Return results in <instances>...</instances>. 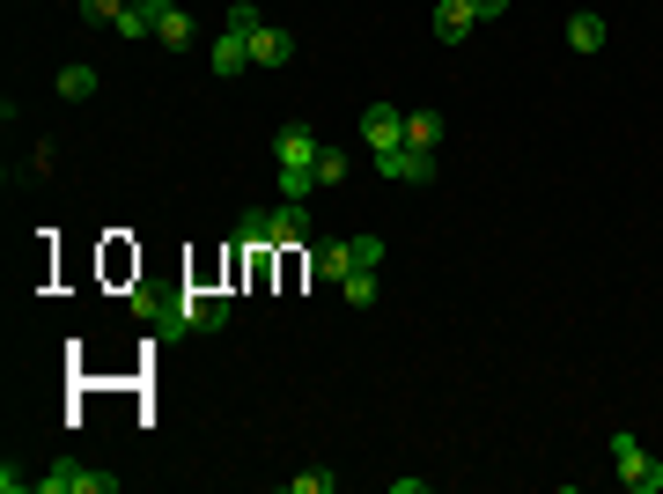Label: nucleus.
<instances>
[{"label": "nucleus", "instance_id": "23", "mask_svg": "<svg viewBox=\"0 0 663 494\" xmlns=\"http://www.w3.org/2000/svg\"><path fill=\"white\" fill-rule=\"evenodd\" d=\"M280 177V199H310V185H318V171H273Z\"/></svg>", "mask_w": 663, "mask_h": 494}, {"label": "nucleus", "instance_id": "7", "mask_svg": "<svg viewBox=\"0 0 663 494\" xmlns=\"http://www.w3.org/2000/svg\"><path fill=\"white\" fill-rule=\"evenodd\" d=\"M428 30H435L442 45H465L472 30H479V15H472V0H435V15H428Z\"/></svg>", "mask_w": 663, "mask_h": 494}, {"label": "nucleus", "instance_id": "20", "mask_svg": "<svg viewBox=\"0 0 663 494\" xmlns=\"http://www.w3.org/2000/svg\"><path fill=\"white\" fill-rule=\"evenodd\" d=\"M340 487V472H324V465H310V472H288V494H332Z\"/></svg>", "mask_w": 663, "mask_h": 494}, {"label": "nucleus", "instance_id": "8", "mask_svg": "<svg viewBox=\"0 0 663 494\" xmlns=\"http://www.w3.org/2000/svg\"><path fill=\"white\" fill-rule=\"evenodd\" d=\"M207 67H214L221 81H236V75L251 67V37H229V30H221V37H214V52H207Z\"/></svg>", "mask_w": 663, "mask_h": 494}, {"label": "nucleus", "instance_id": "10", "mask_svg": "<svg viewBox=\"0 0 663 494\" xmlns=\"http://www.w3.org/2000/svg\"><path fill=\"white\" fill-rule=\"evenodd\" d=\"M273 244H310V207L302 199H280L273 207Z\"/></svg>", "mask_w": 663, "mask_h": 494}, {"label": "nucleus", "instance_id": "11", "mask_svg": "<svg viewBox=\"0 0 663 494\" xmlns=\"http://www.w3.org/2000/svg\"><path fill=\"white\" fill-rule=\"evenodd\" d=\"M310 273H318V281H332V288H340L346 273H354V244H318V251H310Z\"/></svg>", "mask_w": 663, "mask_h": 494}, {"label": "nucleus", "instance_id": "2", "mask_svg": "<svg viewBox=\"0 0 663 494\" xmlns=\"http://www.w3.org/2000/svg\"><path fill=\"white\" fill-rule=\"evenodd\" d=\"M177 332H221L229 325V296H214V288H177Z\"/></svg>", "mask_w": 663, "mask_h": 494}, {"label": "nucleus", "instance_id": "4", "mask_svg": "<svg viewBox=\"0 0 663 494\" xmlns=\"http://www.w3.org/2000/svg\"><path fill=\"white\" fill-rule=\"evenodd\" d=\"M384 177H398V185H428L435 177V149H420V141H406V149H384V155H368Z\"/></svg>", "mask_w": 663, "mask_h": 494}, {"label": "nucleus", "instance_id": "25", "mask_svg": "<svg viewBox=\"0 0 663 494\" xmlns=\"http://www.w3.org/2000/svg\"><path fill=\"white\" fill-rule=\"evenodd\" d=\"M74 8H81V23H119L125 0H74Z\"/></svg>", "mask_w": 663, "mask_h": 494}, {"label": "nucleus", "instance_id": "26", "mask_svg": "<svg viewBox=\"0 0 663 494\" xmlns=\"http://www.w3.org/2000/svg\"><path fill=\"white\" fill-rule=\"evenodd\" d=\"M634 458H641V436H634V428H619V436H612V465H634Z\"/></svg>", "mask_w": 663, "mask_h": 494}, {"label": "nucleus", "instance_id": "24", "mask_svg": "<svg viewBox=\"0 0 663 494\" xmlns=\"http://www.w3.org/2000/svg\"><path fill=\"white\" fill-rule=\"evenodd\" d=\"M346 244H354V266H368V273L384 266V237H346Z\"/></svg>", "mask_w": 663, "mask_h": 494}, {"label": "nucleus", "instance_id": "9", "mask_svg": "<svg viewBox=\"0 0 663 494\" xmlns=\"http://www.w3.org/2000/svg\"><path fill=\"white\" fill-rule=\"evenodd\" d=\"M288 59H295V37L280 23H266L258 37H251V67H288Z\"/></svg>", "mask_w": 663, "mask_h": 494}, {"label": "nucleus", "instance_id": "1", "mask_svg": "<svg viewBox=\"0 0 663 494\" xmlns=\"http://www.w3.org/2000/svg\"><path fill=\"white\" fill-rule=\"evenodd\" d=\"M119 472H97L81 458H52V472H37V494H111Z\"/></svg>", "mask_w": 663, "mask_h": 494}, {"label": "nucleus", "instance_id": "12", "mask_svg": "<svg viewBox=\"0 0 663 494\" xmlns=\"http://www.w3.org/2000/svg\"><path fill=\"white\" fill-rule=\"evenodd\" d=\"M133 318L170 325V318H177V296H170V288H147V281H141V288H133Z\"/></svg>", "mask_w": 663, "mask_h": 494}, {"label": "nucleus", "instance_id": "17", "mask_svg": "<svg viewBox=\"0 0 663 494\" xmlns=\"http://www.w3.org/2000/svg\"><path fill=\"white\" fill-rule=\"evenodd\" d=\"M221 30H229V37H258V30H266V15H258L251 0H236V8L221 15Z\"/></svg>", "mask_w": 663, "mask_h": 494}, {"label": "nucleus", "instance_id": "6", "mask_svg": "<svg viewBox=\"0 0 663 494\" xmlns=\"http://www.w3.org/2000/svg\"><path fill=\"white\" fill-rule=\"evenodd\" d=\"M170 8H177V0H125L111 30H119L125 45H141V37H155V30H163V15H170Z\"/></svg>", "mask_w": 663, "mask_h": 494}, {"label": "nucleus", "instance_id": "21", "mask_svg": "<svg viewBox=\"0 0 663 494\" xmlns=\"http://www.w3.org/2000/svg\"><path fill=\"white\" fill-rule=\"evenodd\" d=\"M155 37H163V45H192V15H185V8H170V15H163V30H155Z\"/></svg>", "mask_w": 663, "mask_h": 494}, {"label": "nucleus", "instance_id": "14", "mask_svg": "<svg viewBox=\"0 0 663 494\" xmlns=\"http://www.w3.org/2000/svg\"><path fill=\"white\" fill-rule=\"evenodd\" d=\"M619 480H627L634 494H663V458H649V450H641L634 465H619Z\"/></svg>", "mask_w": 663, "mask_h": 494}, {"label": "nucleus", "instance_id": "16", "mask_svg": "<svg viewBox=\"0 0 663 494\" xmlns=\"http://www.w3.org/2000/svg\"><path fill=\"white\" fill-rule=\"evenodd\" d=\"M59 97L89 103V97H97V67H59Z\"/></svg>", "mask_w": 663, "mask_h": 494}, {"label": "nucleus", "instance_id": "27", "mask_svg": "<svg viewBox=\"0 0 663 494\" xmlns=\"http://www.w3.org/2000/svg\"><path fill=\"white\" fill-rule=\"evenodd\" d=\"M472 15H479V23H501V15H509V0H472Z\"/></svg>", "mask_w": 663, "mask_h": 494}, {"label": "nucleus", "instance_id": "13", "mask_svg": "<svg viewBox=\"0 0 663 494\" xmlns=\"http://www.w3.org/2000/svg\"><path fill=\"white\" fill-rule=\"evenodd\" d=\"M567 45H575V52H605V15L575 8V15H567Z\"/></svg>", "mask_w": 663, "mask_h": 494}, {"label": "nucleus", "instance_id": "5", "mask_svg": "<svg viewBox=\"0 0 663 494\" xmlns=\"http://www.w3.org/2000/svg\"><path fill=\"white\" fill-rule=\"evenodd\" d=\"M362 141H368V155L406 149V111H398V103H368L362 111Z\"/></svg>", "mask_w": 663, "mask_h": 494}, {"label": "nucleus", "instance_id": "15", "mask_svg": "<svg viewBox=\"0 0 663 494\" xmlns=\"http://www.w3.org/2000/svg\"><path fill=\"white\" fill-rule=\"evenodd\" d=\"M236 237H244L251 251H273V207H251L244 222H236Z\"/></svg>", "mask_w": 663, "mask_h": 494}, {"label": "nucleus", "instance_id": "22", "mask_svg": "<svg viewBox=\"0 0 663 494\" xmlns=\"http://www.w3.org/2000/svg\"><path fill=\"white\" fill-rule=\"evenodd\" d=\"M346 171H354V163H346V149H324L318 155V185H346Z\"/></svg>", "mask_w": 663, "mask_h": 494}, {"label": "nucleus", "instance_id": "3", "mask_svg": "<svg viewBox=\"0 0 663 494\" xmlns=\"http://www.w3.org/2000/svg\"><path fill=\"white\" fill-rule=\"evenodd\" d=\"M318 155H324V141L310 125H280L273 133V171H318Z\"/></svg>", "mask_w": 663, "mask_h": 494}, {"label": "nucleus", "instance_id": "19", "mask_svg": "<svg viewBox=\"0 0 663 494\" xmlns=\"http://www.w3.org/2000/svg\"><path fill=\"white\" fill-rule=\"evenodd\" d=\"M340 296L354 303V310H368V303H376V273H368V266H354V273L340 281Z\"/></svg>", "mask_w": 663, "mask_h": 494}, {"label": "nucleus", "instance_id": "18", "mask_svg": "<svg viewBox=\"0 0 663 494\" xmlns=\"http://www.w3.org/2000/svg\"><path fill=\"white\" fill-rule=\"evenodd\" d=\"M406 141L435 149V141H442V111H406Z\"/></svg>", "mask_w": 663, "mask_h": 494}]
</instances>
